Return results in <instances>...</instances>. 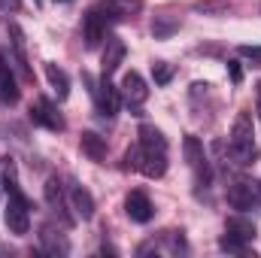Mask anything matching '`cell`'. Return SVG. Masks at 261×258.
I'll return each instance as SVG.
<instances>
[{
	"label": "cell",
	"mask_w": 261,
	"mask_h": 258,
	"mask_svg": "<svg viewBox=\"0 0 261 258\" xmlns=\"http://www.w3.org/2000/svg\"><path fill=\"white\" fill-rule=\"evenodd\" d=\"M0 189H3V186H0Z\"/></svg>",
	"instance_id": "cell-32"
},
{
	"label": "cell",
	"mask_w": 261,
	"mask_h": 258,
	"mask_svg": "<svg viewBox=\"0 0 261 258\" xmlns=\"http://www.w3.org/2000/svg\"><path fill=\"white\" fill-rule=\"evenodd\" d=\"M9 37H12V49L15 52H24V31L18 24H9Z\"/></svg>",
	"instance_id": "cell-24"
},
{
	"label": "cell",
	"mask_w": 261,
	"mask_h": 258,
	"mask_svg": "<svg viewBox=\"0 0 261 258\" xmlns=\"http://www.w3.org/2000/svg\"><path fill=\"white\" fill-rule=\"evenodd\" d=\"M94 100H97V113L107 116V119H113L119 113V107H122V91L110 82V76H103L100 85L94 88Z\"/></svg>",
	"instance_id": "cell-4"
},
{
	"label": "cell",
	"mask_w": 261,
	"mask_h": 258,
	"mask_svg": "<svg viewBox=\"0 0 261 258\" xmlns=\"http://www.w3.org/2000/svg\"><path fill=\"white\" fill-rule=\"evenodd\" d=\"M43 194H46V203L52 207V213L61 219V225H73L76 219L70 216V210H67V197H64V186L58 183V176H52V179H46V189H43Z\"/></svg>",
	"instance_id": "cell-5"
},
{
	"label": "cell",
	"mask_w": 261,
	"mask_h": 258,
	"mask_svg": "<svg viewBox=\"0 0 261 258\" xmlns=\"http://www.w3.org/2000/svg\"><path fill=\"white\" fill-rule=\"evenodd\" d=\"M176 28H179V21H176V18H164V15H161V18H155V21H152V34H155V40H167Z\"/></svg>",
	"instance_id": "cell-21"
},
{
	"label": "cell",
	"mask_w": 261,
	"mask_h": 258,
	"mask_svg": "<svg viewBox=\"0 0 261 258\" xmlns=\"http://www.w3.org/2000/svg\"><path fill=\"white\" fill-rule=\"evenodd\" d=\"M225 234L237 237L240 243H252V240H255V225H252L249 219H243V216H234V219L225 222Z\"/></svg>",
	"instance_id": "cell-15"
},
{
	"label": "cell",
	"mask_w": 261,
	"mask_h": 258,
	"mask_svg": "<svg viewBox=\"0 0 261 258\" xmlns=\"http://www.w3.org/2000/svg\"><path fill=\"white\" fill-rule=\"evenodd\" d=\"M3 222H6V228H9L12 234H18V237H24V234L31 231V207H28L24 194L9 197L6 213H3Z\"/></svg>",
	"instance_id": "cell-2"
},
{
	"label": "cell",
	"mask_w": 261,
	"mask_h": 258,
	"mask_svg": "<svg viewBox=\"0 0 261 258\" xmlns=\"http://www.w3.org/2000/svg\"><path fill=\"white\" fill-rule=\"evenodd\" d=\"M0 9L3 12H18L21 9V0H0Z\"/></svg>",
	"instance_id": "cell-27"
},
{
	"label": "cell",
	"mask_w": 261,
	"mask_h": 258,
	"mask_svg": "<svg viewBox=\"0 0 261 258\" xmlns=\"http://www.w3.org/2000/svg\"><path fill=\"white\" fill-rule=\"evenodd\" d=\"M37 3H40V0H37Z\"/></svg>",
	"instance_id": "cell-31"
},
{
	"label": "cell",
	"mask_w": 261,
	"mask_h": 258,
	"mask_svg": "<svg viewBox=\"0 0 261 258\" xmlns=\"http://www.w3.org/2000/svg\"><path fill=\"white\" fill-rule=\"evenodd\" d=\"M40 243H43V249H46L49 255H67V252H70L67 237L64 234H55L52 228H43V231H40Z\"/></svg>",
	"instance_id": "cell-18"
},
{
	"label": "cell",
	"mask_w": 261,
	"mask_h": 258,
	"mask_svg": "<svg viewBox=\"0 0 261 258\" xmlns=\"http://www.w3.org/2000/svg\"><path fill=\"white\" fill-rule=\"evenodd\" d=\"M258 192H261V186H258Z\"/></svg>",
	"instance_id": "cell-30"
},
{
	"label": "cell",
	"mask_w": 261,
	"mask_h": 258,
	"mask_svg": "<svg viewBox=\"0 0 261 258\" xmlns=\"http://www.w3.org/2000/svg\"><path fill=\"white\" fill-rule=\"evenodd\" d=\"M67 194H70V210H73V213H76L82 222L94 219V197H91V192H88L85 186H79V183H70Z\"/></svg>",
	"instance_id": "cell-8"
},
{
	"label": "cell",
	"mask_w": 261,
	"mask_h": 258,
	"mask_svg": "<svg viewBox=\"0 0 261 258\" xmlns=\"http://www.w3.org/2000/svg\"><path fill=\"white\" fill-rule=\"evenodd\" d=\"M125 43L119 40V37H107V46H103V76H113L119 67H122V61H125Z\"/></svg>",
	"instance_id": "cell-12"
},
{
	"label": "cell",
	"mask_w": 261,
	"mask_h": 258,
	"mask_svg": "<svg viewBox=\"0 0 261 258\" xmlns=\"http://www.w3.org/2000/svg\"><path fill=\"white\" fill-rule=\"evenodd\" d=\"M137 170L149 179H161L167 173V152H149L140 146V158H137Z\"/></svg>",
	"instance_id": "cell-6"
},
{
	"label": "cell",
	"mask_w": 261,
	"mask_h": 258,
	"mask_svg": "<svg viewBox=\"0 0 261 258\" xmlns=\"http://www.w3.org/2000/svg\"><path fill=\"white\" fill-rule=\"evenodd\" d=\"M228 76H231V82H240V79H243V67H240V61H228Z\"/></svg>",
	"instance_id": "cell-25"
},
{
	"label": "cell",
	"mask_w": 261,
	"mask_h": 258,
	"mask_svg": "<svg viewBox=\"0 0 261 258\" xmlns=\"http://www.w3.org/2000/svg\"><path fill=\"white\" fill-rule=\"evenodd\" d=\"M231 158L237 164H255L258 158V149H255V128H252V116L249 113H240L234 119V128H231Z\"/></svg>",
	"instance_id": "cell-1"
},
{
	"label": "cell",
	"mask_w": 261,
	"mask_h": 258,
	"mask_svg": "<svg viewBox=\"0 0 261 258\" xmlns=\"http://www.w3.org/2000/svg\"><path fill=\"white\" fill-rule=\"evenodd\" d=\"M182 149H186V161H189V167L195 170V183L197 186H210V167H206V158H203V146H200V140L189 134V137L182 140Z\"/></svg>",
	"instance_id": "cell-3"
},
{
	"label": "cell",
	"mask_w": 261,
	"mask_h": 258,
	"mask_svg": "<svg viewBox=\"0 0 261 258\" xmlns=\"http://www.w3.org/2000/svg\"><path fill=\"white\" fill-rule=\"evenodd\" d=\"M258 113H261V85H258Z\"/></svg>",
	"instance_id": "cell-28"
},
{
	"label": "cell",
	"mask_w": 261,
	"mask_h": 258,
	"mask_svg": "<svg viewBox=\"0 0 261 258\" xmlns=\"http://www.w3.org/2000/svg\"><path fill=\"white\" fill-rule=\"evenodd\" d=\"M152 76H155V85H167L173 79V67L158 61V64H152Z\"/></svg>",
	"instance_id": "cell-22"
},
{
	"label": "cell",
	"mask_w": 261,
	"mask_h": 258,
	"mask_svg": "<svg viewBox=\"0 0 261 258\" xmlns=\"http://www.w3.org/2000/svg\"><path fill=\"white\" fill-rule=\"evenodd\" d=\"M79 146H82V152H85L91 161H103V158H107V143H103V137H97L94 131H85V134L79 137Z\"/></svg>",
	"instance_id": "cell-17"
},
{
	"label": "cell",
	"mask_w": 261,
	"mask_h": 258,
	"mask_svg": "<svg viewBox=\"0 0 261 258\" xmlns=\"http://www.w3.org/2000/svg\"><path fill=\"white\" fill-rule=\"evenodd\" d=\"M228 207L231 210H252L255 207V192H252V186L249 183H234V186H228Z\"/></svg>",
	"instance_id": "cell-13"
},
{
	"label": "cell",
	"mask_w": 261,
	"mask_h": 258,
	"mask_svg": "<svg viewBox=\"0 0 261 258\" xmlns=\"http://www.w3.org/2000/svg\"><path fill=\"white\" fill-rule=\"evenodd\" d=\"M219 246H222L225 252H243V246H246V243H240V240H237V237H231V234H222Z\"/></svg>",
	"instance_id": "cell-23"
},
{
	"label": "cell",
	"mask_w": 261,
	"mask_h": 258,
	"mask_svg": "<svg viewBox=\"0 0 261 258\" xmlns=\"http://www.w3.org/2000/svg\"><path fill=\"white\" fill-rule=\"evenodd\" d=\"M31 122H34V125H43V128H49V131H64V119L58 116V110H55L52 100H46V97H40V100L31 107Z\"/></svg>",
	"instance_id": "cell-7"
},
{
	"label": "cell",
	"mask_w": 261,
	"mask_h": 258,
	"mask_svg": "<svg viewBox=\"0 0 261 258\" xmlns=\"http://www.w3.org/2000/svg\"><path fill=\"white\" fill-rule=\"evenodd\" d=\"M82 37H85V46H88V49H94L100 40H107V24H103L91 9H88L85 18H82Z\"/></svg>",
	"instance_id": "cell-14"
},
{
	"label": "cell",
	"mask_w": 261,
	"mask_h": 258,
	"mask_svg": "<svg viewBox=\"0 0 261 258\" xmlns=\"http://www.w3.org/2000/svg\"><path fill=\"white\" fill-rule=\"evenodd\" d=\"M55 3H70V0H55Z\"/></svg>",
	"instance_id": "cell-29"
},
{
	"label": "cell",
	"mask_w": 261,
	"mask_h": 258,
	"mask_svg": "<svg viewBox=\"0 0 261 258\" xmlns=\"http://www.w3.org/2000/svg\"><path fill=\"white\" fill-rule=\"evenodd\" d=\"M240 55H246L252 61H261V46H240Z\"/></svg>",
	"instance_id": "cell-26"
},
{
	"label": "cell",
	"mask_w": 261,
	"mask_h": 258,
	"mask_svg": "<svg viewBox=\"0 0 261 258\" xmlns=\"http://www.w3.org/2000/svg\"><path fill=\"white\" fill-rule=\"evenodd\" d=\"M18 82H15V73H12V64H9V58H6V52L0 49V97L3 100H9V104H15L18 100Z\"/></svg>",
	"instance_id": "cell-10"
},
{
	"label": "cell",
	"mask_w": 261,
	"mask_h": 258,
	"mask_svg": "<svg viewBox=\"0 0 261 258\" xmlns=\"http://www.w3.org/2000/svg\"><path fill=\"white\" fill-rule=\"evenodd\" d=\"M0 170H3V176H0V186H3V192L9 194V197H18V194H21V189H18V173H15V161H12L9 155L3 158Z\"/></svg>",
	"instance_id": "cell-20"
},
{
	"label": "cell",
	"mask_w": 261,
	"mask_h": 258,
	"mask_svg": "<svg viewBox=\"0 0 261 258\" xmlns=\"http://www.w3.org/2000/svg\"><path fill=\"white\" fill-rule=\"evenodd\" d=\"M140 146L149 149V152H167V140L155 125H143L140 128Z\"/></svg>",
	"instance_id": "cell-19"
},
{
	"label": "cell",
	"mask_w": 261,
	"mask_h": 258,
	"mask_svg": "<svg viewBox=\"0 0 261 258\" xmlns=\"http://www.w3.org/2000/svg\"><path fill=\"white\" fill-rule=\"evenodd\" d=\"M125 210H128L130 219H134V222H140V225H146V222L155 216V207H152V200H149L143 192H130L128 200H125Z\"/></svg>",
	"instance_id": "cell-11"
},
{
	"label": "cell",
	"mask_w": 261,
	"mask_h": 258,
	"mask_svg": "<svg viewBox=\"0 0 261 258\" xmlns=\"http://www.w3.org/2000/svg\"><path fill=\"white\" fill-rule=\"evenodd\" d=\"M122 94H125V100H128L130 107L146 104L149 88H146V79H143L137 70H128V73H125V79H122Z\"/></svg>",
	"instance_id": "cell-9"
},
{
	"label": "cell",
	"mask_w": 261,
	"mask_h": 258,
	"mask_svg": "<svg viewBox=\"0 0 261 258\" xmlns=\"http://www.w3.org/2000/svg\"><path fill=\"white\" fill-rule=\"evenodd\" d=\"M43 70H46V79H49V85L55 88L58 100H67V94H70V79H67V73L58 64H52V61H46Z\"/></svg>",
	"instance_id": "cell-16"
}]
</instances>
